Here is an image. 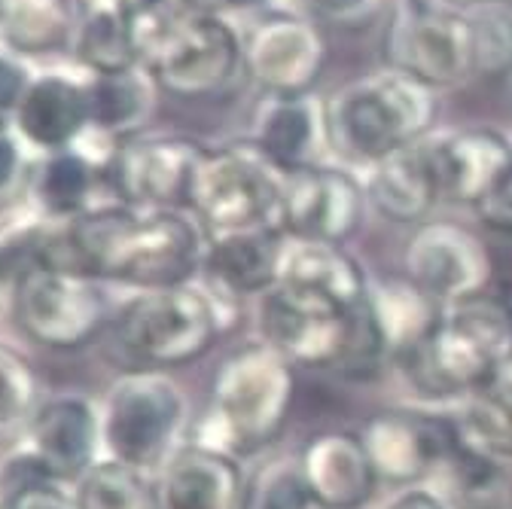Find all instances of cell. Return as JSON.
<instances>
[{
  "instance_id": "cell-1",
  "label": "cell",
  "mask_w": 512,
  "mask_h": 509,
  "mask_svg": "<svg viewBox=\"0 0 512 509\" xmlns=\"http://www.w3.org/2000/svg\"><path fill=\"white\" fill-rule=\"evenodd\" d=\"M34 241V260L138 293L199 281L211 235L189 208L104 202L77 220L46 223Z\"/></svg>"
},
{
  "instance_id": "cell-2",
  "label": "cell",
  "mask_w": 512,
  "mask_h": 509,
  "mask_svg": "<svg viewBox=\"0 0 512 509\" xmlns=\"http://www.w3.org/2000/svg\"><path fill=\"white\" fill-rule=\"evenodd\" d=\"M293 369V363L260 339L235 348L214 372L208 409L192 424L189 442L235 461L269 449L293 412Z\"/></svg>"
},
{
  "instance_id": "cell-3",
  "label": "cell",
  "mask_w": 512,
  "mask_h": 509,
  "mask_svg": "<svg viewBox=\"0 0 512 509\" xmlns=\"http://www.w3.org/2000/svg\"><path fill=\"white\" fill-rule=\"evenodd\" d=\"M509 357L512 305L482 293L445 305L433 333L397 369L421 403L448 409L479 394Z\"/></svg>"
},
{
  "instance_id": "cell-4",
  "label": "cell",
  "mask_w": 512,
  "mask_h": 509,
  "mask_svg": "<svg viewBox=\"0 0 512 509\" xmlns=\"http://www.w3.org/2000/svg\"><path fill=\"white\" fill-rule=\"evenodd\" d=\"M238 324V302L205 278L138 290L113 311L116 345L141 369L196 363Z\"/></svg>"
},
{
  "instance_id": "cell-5",
  "label": "cell",
  "mask_w": 512,
  "mask_h": 509,
  "mask_svg": "<svg viewBox=\"0 0 512 509\" xmlns=\"http://www.w3.org/2000/svg\"><path fill=\"white\" fill-rule=\"evenodd\" d=\"M436 89L388 65L342 86L327 101L330 144L339 156L372 165L427 138L436 125Z\"/></svg>"
},
{
  "instance_id": "cell-6",
  "label": "cell",
  "mask_w": 512,
  "mask_h": 509,
  "mask_svg": "<svg viewBox=\"0 0 512 509\" xmlns=\"http://www.w3.org/2000/svg\"><path fill=\"white\" fill-rule=\"evenodd\" d=\"M189 430V400L165 369H128L110 381L101 400L104 458L156 476Z\"/></svg>"
},
{
  "instance_id": "cell-7",
  "label": "cell",
  "mask_w": 512,
  "mask_h": 509,
  "mask_svg": "<svg viewBox=\"0 0 512 509\" xmlns=\"http://www.w3.org/2000/svg\"><path fill=\"white\" fill-rule=\"evenodd\" d=\"M144 65L162 92L199 101L229 92L244 77L241 28L208 7H186L165 28Z\"/></svg>"
},
{
  "instance_id": "cell-8",
  "label": "cell",
  "mask_w": 512,
  "mask_h": 509,
  "mask_svg": "<svg viewBox=\"0 0 512 509\" xmlns=\"http://www.w3.org/2000/svg\"><path fill=\"white\" fill-rule=\"evenodd\" d=\"M104 281L31 260L13 287V317L22 336L49 351L86 348L113 317Z\"/></svg>"
},
{
  "instance_id": "cell-9",
  "label": "cell",
  "mask_w": 512,
  "mask_h": 509,
  "mask_svg": "<svg viewBox=\"0 0 512 509\" xmlns=\"http://www.w3.org/2000/svg\"><path fill=\"white\" fill-rule=\"evenodd\" d=\"M284 174L250 144L205 147L192 174L186 208L208 232L281 226Z\"/></svg>"
},
{
  "instance_id": "cell-10",
  "label": "cell",
  "mask_w": 512,
  "mask_h": 509,
  "mask_svg": "<svg viewBox=\"0 0 512 509\" xmlns=\"http://www.w3.org/2000/svg\"><path fill=\"white\" fill-rule=\"evenodd\" d=\"M388 65L418 77L436 92L479 77L467 10L439 0H397L388 28Z\"/></svg>"
},
{
  "instance_id": "cell-11",
  "label": "cell",
  "mask_w": 512,
  "mask_h": 509,
  "mask_svg": "<svg viewBox=\"0 0 512 509\" xmlns=\"http://www.w3.org/2000/svg\"><path fill=\"white\" fill-rule=\"evenodd\" d=\"M354 308H342L330 299L278 284L256 299L260 342H266L293 366L336 372L348 345Z\"/></svg>"
},
{
  "instance_id": "cell-12",
  "label": "cell",
  "mask_w": 512,
  "mask_h": 509,
  "mask_svg": "<svg viewBox=\"0 0 512 509\" xmlns=\"http://www.w3.org/2000/svg\"><path fill=\"white\" fill-rule=\"evenodd\" d=\"M244 77L263 95H305L327 68V40L302 13L260 10L241 28Z\"/></svg>"
},
{
  "instance_id": "cell-13",
  "label": "cell",
  "mask_w": 512,
  "mask_h": 509,
  "mask_svg": "<svg viewBox=\"0 0 512 509\" xmlns=\"http://www.w3.org/2000/svg\"><path fill=\"white\" fill-rule=\"evenodd\" d=\"M205 144L183 135H138L107 159L110 199L128 208H186Z\"/></svg>"
},
{
  "instance_id": "cell-14",
  "label": "cell",
  "mask_w": 512,
  "mask_h": 509,
  "mask_svg": "<svg viewBox=\"0 0 512 509\" xmlns=\"http://www.w3.org/2000/svg\"><path fill=\"white\" fill-rule=\"evenodd\" d=\"M406 278L439 305H455L488 293L494 266L491 253L461 223L424 220L412 229L403 247Z\"/></svg>"
},
{
  "instance_id": "cell-15",
  "label": "cell",
  "mask_w": 512,
  "mask_h": 509,
  "mask_svg": "<svg viewBox=\"0 0 512 509\" xmlns=\"http://www.w3.org/2000/svg\"><path fill=\"white\" fill-rule=\"evenodd\" d=\"M369 202L363 180L339 165H314L284 177L281 229L302 241L345 244L363 223Z\"/></svg>"
},
{
  "instance_id": "cell-16",
  "label": "cell",
  "mask_w": 512,
  "mask_h": 509,
  "mask_svg": "<svg viewBox=\"0 0 512 509\" xmlns=\"http://www.w3.org/2000/svg\"><path fill=\"white\" fill-rule=\"evenodd\" d=\"M22 445L55 482L71 488L104 458L101 403L80 391L46 394L22 436Z\"/></svg>"
},
{
  "instance_id": "cell-17",
  "label": "cell",
  "mask_w": 512,
  "mask_h": 509,
  "mask_svg": "<svg viewBox=\"0 0 512 509\" xmlns=\"http://www.w3.org/2000/svg\"><path fill=\"white\" fill-rule=\"evenodd\" d=\"M360 442L372 461L381 485L412 488L442 473L448 458V439L442 415L384 409L366 418Z\"/></svg>"
},
{
  "instance_id": "cell-18",
  "label": "cell",
  "mask_w": 512,
  "mask_h": 509,
  "mask_svg": "<svg viewBox=\"0 0 512 509\" xmlns=\"http://www.w3.org/2000/svg\"><path fill=\"white\" fill-rule=\"evenodd\" d=\"M247 144L284 177L302 168L324 165L330 144L327 101L305 95H263L253 110Z\"/></svg>"
},
{
  "instance_id": "cell-19",
  "label": "cell",
  "mask_w": 512,
  "mask_h": 509,
  "mask_svg": "<svg viewBox=\"0 0 512 509\" xmlns=\"http://www.w3.org/2000/svg\"><path fill=\"white\" fill-rule=\"evenodd\" d=\"M442 202L476 208L512 162V141L497 129H442L427 135Z\"/></svg>"
},
{
  "instance_id": "cell-20",
  "label": "cell",
  "mask_w": 512,
  "mask_h": 509,
  "mask_svg": "<svg viewBox=\"0 0 512 509\" xmlns=\"http://www.w3.org/2000/svg\"><path fill=\"white\" fill-rule=\"evenodd\" d=\"M10 125L22 144L37 156L77 147L89 135L86 77L58 71L37 74Z\"/></svg>"
},
{
  "instance_id": "cell-21",
  "label": "cell",
  "mask_w": 512,
  "mask_h": 509,
  "mask_svg": "<svg viewBox=\"0 0 512 509\" xmlns=\"http://www.w3.org/2000/svg\"><path fill=\"white\" fill-rule=\"evenodd\" d=\"M205 281L241 299H260L281 281L287 232L281 226H253L232 232H208Z\"/></svg>"
},
{
  "instance_id": "cell-22",
  "label": "cell",
  "mask_w": 512,
  "mask_h": 509,
  "mask_svg": "<svg viewBox=\"0 0 512 509\" xmlns=\"http://www.w3.org/2000/svg\"><path fill=\"white\" fill-rule=\"evenodd\" d=\"M296 458L311 497L324 509H363L381 485L360 433H320Z\"/></svg>"
},
{
  "instance_id": "cell-23",
  "label": "cell",
  "mask_w": 512,
  "mask_h": 509,
  "mask_svg": "<svg viewBox=\"0 0 512 509\" xmlns=\"http://www.w3.org/2000/svg\"><path fill=\"white\" fill-rule=\"evenodd\" d=\"M360 180L369 208L391 223L418 226L442 202L427 138L366 165Z\"/></svg>"
},
{
  "instance_id": "cell-24",
  "label": "cell",
  "mask_w": 512,
  "mask_h": 509,
  "mask_svg": "<svg viewBox=\"0 0 512 509\" xmlns=\"http://www.w3.org/2000/svg\"><path fill=\"white\" fill-rule=\"evenodd\" d=\"M101 186H107V156H95L80 141L71 150L37 156L25 196L43 223H68L104 205Z\"/></svg>"
},
{
  "instance_id": "cell-25",
  "label": "cell",
  "mask_w": 512,
  "mask_h": 509,
  "mask_svg": "<svg viewBox=\"0 0 512 509\" xmlns=\"http://www.w3.org/2000/svg\"><path fill=\"white\" fill-rule=\"evenodd\" d=\"M156 509H241L244 479L235 458L186 442L153 476Z\"/></svg>"
},
{
  "instance_id": "cell-26",
  "label": "cell",
  "mask_w": 512,
  "mask_h": 509,
  "mask_svg": "<svg viewBox=\"0 0 512 509\" xmlns=\"http://www.w3.org/2000/svg\"><path fill=\"white\" fill-rule=\"evenodd\" d=\"M89 92V135L119 147L144 135L159 107V83L147 65H132L107 74H86Z\"/></svg>"
},
{
  "instance_id": "cell-27",
  "label": "cell",
  "mask_w": 512,
  "mask_h": 509,
  "mask_svg": "<svg viewBox=\"0 0 512 509\" xmlns=\"http://www.w3.org/2000/svg\"><path fill=\"white\" fill-rule=\"evenodd\" d=\"M278 284L314 293V296L330 299L342 308L360 305L369 293L366 269L342 244L302 241V238H290V235H287V247H284Z\"/></svg>"
},
{
  "instance_id": "cell-28",
  "label": "cell",
  "mask_w": 512,
  "mask_h": 509,
  "mask_svg": "<svg viewBox=\"0 0 512 509\" xmlns=\"http://www.w3.org/2000/svg\"><path fill=\"white\" fill-rule=\"evenodd\" d=\"M86 0H0V43L25 58L71 52Z\"/></svg>"
},
{
  "instance_id": "cell-29",
  "label": "cell",
  "mask_w": 512,
  "mask_h": 509,
  "mask_svg": "<svg viewBox=\"0 0 512 509\" xmlns=\"http://www.w3.org/2000/svg\"><path fill=\"white\" fill-rule=\"evenodd\" d=\"M369 308L384 345H388L391 366H397L433 333L445 305H439L409 278H388L369 281Z\"/></svg>"
},
{
  "instance_id": "cell-30",
  "label": "cell",
  "mask_w": 512,
  "mask_h": 509,
  "mask_svg": "<svg viewBox=\"0 0 512 509\" xmlns=\"http://www.w3.org/2000/svg\"><path fill=\"white\" fill-rule=\"evenodd\" d=\"M71 55L86 68V74H107V71L144 65L135 49L128 16L113 0H86V13Z\"/></svg>"
},
{
  "instance_id": "cell-31",
  "label": "cell",
  "mask_w": 512,
  "mask_h": 509,
  "mask_svg": "<svg viewBox=\"0 0 512 509\" xmlns=\"http://www.w3.org/2000/svg\"><path fill=\"white\" fill-rule=\"evenodd\" d=\"M77 509H156L153 476L101 458L71 485Z\"/></svg>"
},
{
  "instance_id": "cell-32",
  "label": "cell",
  "mask_w": 512,
  "mask_h": 509,
  "mask_svg": "<svg viewBox=\"0 0 512 509\" xmlns=\"http://www.w3.org/2000/svg\"><path fill=\"white\" fill-rule=\"evenodd\" d=\"M43 397L34 363L19 348L0 342V442L25 436Z\"/></svg>"
},
{
  "instance_id": "cell-33",
  "label": "cell",
  "mask_w": 512,
  "mask_h": 509,
  "mask_svg": "<svg viewBox=\"0 0 512 509\" xmlns=\"http://www.w3.org/2000/svg\"><path fill=\"white\" fill-rule=\"evenodd\" d=\"M299 458H275L244 482L241 509H314Z\"/></svg>"
},
{
  "instance_id": "cell-34",
  "label": "cell",
  "mask_w": 512,
  "mask_h": 509,
  "mask_svg": "<svg viewBox=\"0 0 512 509\" xmlns=\"http://www.w3.org/2000/svg\"><path fill=\"white\" fill-rule=\"evenodd\" d=\"M464 10L473 25L479 74L491 77L512 71V4L479 0V4H470Z\"/></svg>"
},
{
  "instance_id": "cell-35",
  "label": "cell",
  "mask_w": 512,
  "mask_h": 509,
  "mask_svg": "<svg viewBox=\"0 0 512 509\" xmlns=\"http://www.w3.org/2000/svg\"><path fill=\"white\" fill-rule=\"evenodd\" d=\"M31 156L22 138L13 132L10 122H0V208L13 205L19 196L28 193L31 177Z\"/></svg>"
},
{
  "instance_id": "cell-36",
  "label": "cell",
  "mask_w": 512,
  "mask_h": 509,
  "mask_svg": "<svg viewBox=\"0 0 512 509\" xmlns=\"http://www.w3.org/2000/svg\"><path fill=\"white\" fill-rule=\"evenodd\" d=\"M34 77L37 74L31 68V61L16 49H10L7 43H0V122L13 119Z\"/></svg>"
},
{
  "instance_id": "cell-37",
  "label": "cell",
  "mask_w": 512,
  "mask_h": 509,
  "mask_svg": "<svg viewBox=\"0 0 512 509\" xmlns=\"http://www.w3.org/2000/svg\"><path fill=\"white\" fill-rule=\"evenodd\" d=\"M305 16L336 28H363L381 10L384 0H302Z\"/></svg>"
},
{
  "instance_id": "cell-38",
  "label": "cell",
  "mask_w": 512,
  "mask_h": 509,
  "mask_svg": "<svg viewBox=\"0 0 512 509\" xmlns=\"http://www.w3.org/2000/svg\"><path fill=\"white\" fill-rule=\"evenodd\" d=\"M0 509H77V503L68 485L34 482L0 497Z\"/></svg>"
},
{
  "instance_id": "cell-39",
  "label": "cell",
  "mask_w": 512,
  "mask_h": 509,
  "mask_svg": "<svg viewBox=\"0 0 512 509\" xmlns=\"http://www.w3.org/2000/svg\"><path fill=\"white\" fill-rule=\"evenodd\" d=\"M476 217L494 229V232H503V235H512V162L509 168L497 177V183L485 193V199L473 208Z\"/></svg>"
},
{
  "instance_id": "cell-40",
  "label": "cell",
  "mask_w": 512,
  "mask_h": 509,
  "mask_svg": "<svg viewBox=\"0 0 512 509\" xmlns=\"http://www.w3.org/2000/svg\"><path fill=\"white\" fill-rule=\"evenodd\" d=\"M479 394H485L512 421V357L497 366V372L488 378V385Z\"/></svg>"
},
{
  "instance_id": "cell-41",
  "label": "cell",
  "mask_w": 512,
  "mask_h": 509,
  "mask_svg": "<svg viewBox=\"0 0 512 509\" xmlns=\"http://www.w3.org/2000/svg\"><path fill=\"white\" fill-rule=\"evenodd\" d=\"M388 509H452V506L442 500L439 491H433L427 485H412V488H400L391 497Z\"/></svg>"
},
{
  "instance_id": "cell-42",
  "label": "cell",
  "mask_w": 512,
  "mask_h": 509,
  "mask_svg": "<svg viewBox=\"0 0 512 509\" xmlns=\"http://www.w3.org/2000/svg\"><path fill=\"white\" fill-rule=\"evenodd\" d=\"M214 4L229 7V10H244V13H260L272 7V0H214Z\"/></svg>"
},
{
  "instance_id": "cell-43",
  "label": "cell",
  "mask_w": 512,
  "mask_h": 509,
  "mask_svg": "<svg viewBox=\"0 0 512 509\" xmlns=\"http://www.w3.org/2000/svg\"><path fill=\"white\" fill-rule=\"evenodd\" d=\"M0 272H4V257H0Z\"/></svg>"
},
{
  "instance_id": "cell-44",
  "label": "cell",
  "mask_w": 512,
  "mask_h": 509,
  "mask_svg": "<svg viewBox=\"0 0 512 509\" xmlns=\"http://www.w3.org/2000/svg\"><path fill=\"white\" fill-rule=\"evenodd\" d=\"M509 506H512V488H509Z\"/></svg>"
},
{
  "instance_id": "cell-45",
  "label": "cell",
  "mask_w": 512,
  "mask_h": 509,
  "mask_svg": "<svg viewBox=\"0 0 512 509\" xmlns=\"http://www.w3.org/2000/svg\"><path fill=\"white\" fill-rule=\"evenodd\" d=\"M314 509H324V506H314Z\"/></svg>"
}]
</instances>
